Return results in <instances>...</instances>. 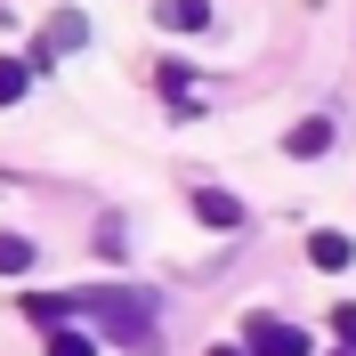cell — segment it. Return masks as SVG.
Here are the masks:
<instances>
[{
    "label": "cell",
    "instance_id": "cell-1",
    "mask_svg": "<svg viewBox=\"0 0 356 356\" xmlns=\"http://www.w3.org/2000/svg\"><path fill=\"white\" fill-rule=\"evenodd\" d=\"M65 316H97L113 340H154V291H65Z\"/></svg>",
    "mask_w": 356,
    "mask_h": 356
},
{
    "label": "cell",
    "instance_id": "cell-2",
    "mask_svg": "<svg viewBox=\"0 0 356 356\" xmlns=\"http://www.w3.org/2000/svg\"><path fill=\"white\" fill-rule=\"evenodd\" d=\"M243 356H308V332L284 316H243Z\"/></svg>",
    "mask_w": 356,
    "mask_h": 356
},
{
    "label": "cell",
    "instance_id": "cell-3",
    "mask_svg": "<svg viewBox=\"0 0 356 356\" xmlns=\"http://www.w3.org/2000/svg\"><path fill=\"white\" fill-rule=\"evenodd\" d=\"M195 219H202V227H219V235H227V227H243V202L227 195V186H195Z\"/></svg>",
    "mask_w": 356,
    "mask_h": 356
},
{
    "label": "cell",
    "instance_id": "cell-9",
    "mask_svg": "<svg viewBox=\"0 0 356 356\" xmlns=\"http://www.w3.org/2000/svg\"><path fill=\"white\" fill-rule=\"evenodd\" d=\"M24 81H33V65H24V57H0V106H17Z\"/></svg>",
    "mask_w": 356,
    "mask_h": 356
},
{
    "label": "cell",
    "instance_id": "cell-12",
    "mask_svg": "<svg viewBox=\"0 0 356 356\" xmlns=\"http://www.w3.org/2000/svg\"><path fill=\"white\" fill-rule=\"evenodd\" d=\"M211 356H243V348H211Z\"/></svg>",
    "mask_w": 356,
    "mask_h": 356
},
{
    "label": "cell",
    "instance_id": "cell-11",
    "mask_svg": "<svg viewBox=\"0 0 356 356\" xmlns=\"http://www.w3.org/2000/svg\"><path fill=\"white\" fill-rule=\"evenodd\" d=\"M332 332H340V348H356V300H340V308H332Z\"/></svg>",
    "mask_w": 356,
    "mask_h": 356
},
{
    "label": "cell",
    "instance_id": "cell-10",
    "mask_svg": "<svg viewBox=\"0 0 356 356\" xmlns=\"http://www.w3.org/2000/svg\"><path fill=\"white\" fill-rule=\"evenodd\" d=\"M49 356H97V340H89V332H65V324H57V332H49Z\"/></svg>",
    "mask_w": 356,
    "mask_h": 356
},
{
    "label": "cell",
    "instance_id": "cell-13",
    "mask_svg": "<svg viewBox=\"0 0 356 356\" xmlns=\"http://www.w3.org/2000/svg\"><path fill=\"white\" fill-rule=\"evenodd\" d=\"M340 356H356V348H340Z\"/></svg>",
    "mask_w": 356,
    "mask_h": 356
},
{
    "label": "cell",
    "instance_id": "cell-5",
    "mask_svg": "<svg viewBox=\"0 0 356 356\" xmlns=\"http://www.w3.org/2000/svg\"><path fill=\"white\" fill-rule=\"evenodd\" d=\"M324 146H332V122H324V113H316V122H300V130H284V154H291V162H316Z\"/></svg>",
    "mask_w": 356,
    "mask_h": 356
},
{
    "label": "cell",
    "instance_id": "cell-8",
    "mask_svg": "<svg viewBox=\"0 0 356 356\" xmlns=\"http://www.w3.org/2000/svg\"><path fill=\"white\" fill-rule=\"evenodd\" d=\"M33 259H41V251L24 243V235H0V275H33Z\"/></svg>",
    "mask_w": 356,
    "mask_h": 356
},
{
    "label": "cell",
    "instance_id": "cell-7",
    "mask_svg": "<svg viewBox=\"0 0 356 356\" xmlns=\"http://www.w3.org/2000/svg\"><path fill=\"white\" fill-rule=\"evenodd\" d=\"M81 33H89V24L73 17V8H65V17H49V33H41V57H49V49H81Z\"/></svg>",
    "mask_w": 356,
    "mask_h": 356
},
{
    "label": "cell",
    "instance_id": "cell-6",
    "mask_svg": "<svg viewBox=\"0 0 356 356\" xmlns=\"http://www.w3.org/2000/svg\"><path fill=\"white\" fill-rule=\"evenodd\" d=\"M308 259L324 267V275H340V267L356 259V243H348V235H332V227H316V235H308Z\"/></svg>",
    "mask_w": 356,
    "mask_h": 356
},
{
    "label": "cell",
    "instance_id": "cell-4",
    "mask_svg": "<svg viewBox=\"0 0 356 356\" xmlns=\"http://www.w3.org/2000/svg\"><path fill=\"white\" fill-rule=\"evenodd\" d=\"M154 17H162V33H202L211 24V0H154Z\"/></svg>",
    "mask_w": 356,
    "mask_h": 356
}]
</instances>
